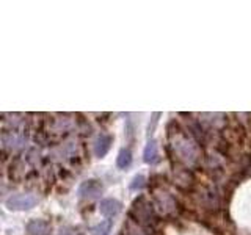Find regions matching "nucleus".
<instances>
[{"mask_svg":"<svg viewBox=\"0 0 251 235\" xmlns=\"http://www.w3.org/2000/svg\"><path fill=\"white\" fill-rule=\"evenodd\" d=\"M38 204V198L33 194H13L6 199V207L11 210H28Z\"/></svg>","mask_w":251,"mask_h":235,"instance_id":"1","label":"nucleus"},{"mask_svg":"<svg viewBox=\"0 0 251 235\" xmlns=\"http://www.w3.org/2000/svg\"><path fill=\"white\" fill-rule=\"evenodd\" d=\"M104 191V187L99 182V180H94V179H90V180H85V182L78 187V194H80V198H98V196L102 194Z\"/></svg>","mask_w":251,"mask_h":235,"instance_id":"2","label":"nucleus"},{"mask_svg":"<svg viewBox=\"0 0 251 235\" xmlns=\"http://www.w3.org/2000/svg\"><path fill=\"white\" fill-rule=\"evenodd\" d=\"M120 210H121V202L113 199V198H105V199H102L99 204V212L107 218H112V216L118 215L120 213Z\"/></svg>","mask_w":251,"mask_h":235,"instance_id":"3","label":"nucleus"},{"mask_svg":"<svg viewBox=\"0 0 251 235\" xmlns=\"http://www.w3.org/2000/svg\"><path fill=\"white\" fill-rule=\"evenodd\" d=\"M52 226L46 219H31L27 224V232L30 235H50Z\"/></svg>","mask_w":251,"mask_h":235,"instance_id":"4","label":"nucleus"},{"mask_svg":"<svg viewBox=\"0 0 251 235\" xmlns=\"http://www.w3.org/2000/svg\"><path fill=\"white\" fill-rule=\"evenodd\" d=\"M112 143H113V138L110 135H100L96 140V144H94V154H96V157H104L110 151Z\"/></svg>","mask_w":251,"mask_h":235,"instance_id":"5","label":"nucleus"},{"mask_svg":"<svg viewBox=\"0 0 251 235\" xmlns=\"http://www.w3.org/2000/svg\"><path fill=\"white\" fill-rule=\"evenodd\" d=\"M157 159H159V149H157V143L154 140L148 141V144L145 146V151H143V160L146 163H155Z\"/></svg>","mask_w":251,"mask_h":235,"instance_id":"6","label":"nucleus"},{"mask_svg":"<svg viewBox=\"0 0 251 235\" xmlns=\"http://www.w3.org/2000/svg\"><path fill=\"white\" fill-rule=\"evenodd\" d=\"M130 163H132V152H130V149H121V152L118 154V159H116L118 168L126 169V168L130 166Z\"/></svg>","mask_w":251,"mask_h":235,"instance_id":"7","label":"nucleus"},{"mask_svg":"<svg viewBox=\"0 0 251 235\" xmlns=\"http://www.w3.org/2000/svg\"><path fill=\"white\" fill-rule=\"evenodd\" d=\"M112 227H113L112 219H105V221H100L98 226H94L91 232L93 235H108L110 231H112Z\"/></svg>","mask_w":251,"mask_h":235,"instance_id":"8","label":"nucleus"},{"mask_svg":"<svg viewBox=\"0 0 251 235\" xmlns=\"http://www.w3.org/2000/svg\"><path fill=\"white\" fill-rule=\"evenodd\" d=\"M145 182H146V177L138 174V176L133 177V180H132V184L129 185V188H130L132 191H138V190H141V188L145 187Z\"/></svg>","mask_w":251,"mask_h":235,"instance_id":"9","label":"nucleus"}]
</instances>
